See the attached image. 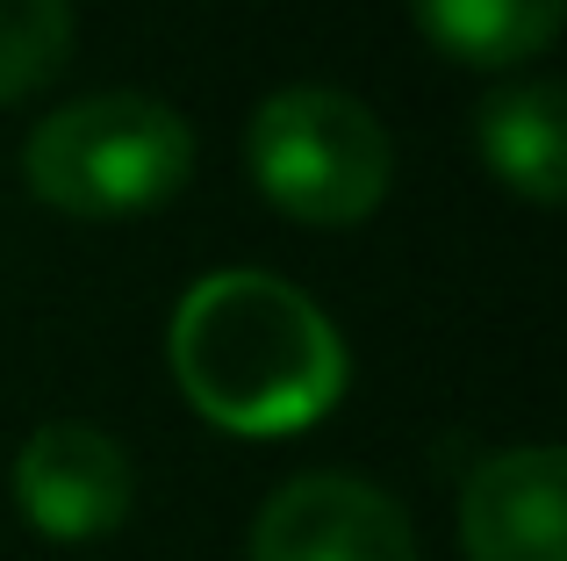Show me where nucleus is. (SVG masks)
<instances>
[{
	"label": "nucleus",
	"mask_w": 567,
	"mask_h": 561,
	"mask_svg": "<svg viewBox=\"0 0 567 561\" xmlns=\"http://www.w3.org/2000/svg\"><path fill=\"white\" fill-rule=\"evenodd\" d=\"M173 381L216 432L288 439L346 396V338L295 280L230 267L194 280L166 332Z\"/></svg>",
	"instance_id": "nucleus-1"
},
{
	"label": "nucleus",
	"mask_w": 567,
	"mask_h": 561,
	"mask_svg": "<svg viewBox=\"0 0 567 561\" xmlns=\"http://www.w3.org/2000/svg\"><path fill=\"white\" fill-rule=\"evenodd\" d=\"M29 195L65 216H144L194 181V130L158 94H86L29 130Z\"/></svg>",
	"instance_id": "nucleus-2"
},
{
	"label": "nucleus",
	"mask_w": 567,
	"mask_h": 561,
	"mask_svg": "<svg viewBox=\"0 0 567 561\" xmlns=\"http://www.w3.org/2000/svg\"><path fill=\"white\" fill-rule=\"evenodd\" d=\"M251 187L295 224H360L395 187V144L367 101L338 86H280L245 123Z\"/></svg>",
	"instance_id": "nucleus-3"
},
{
	"label": "nucleus",
	"mask_w": 567,
	"mask_h": 561,
	"mask_svg": "<svg viewBox=\"0 0 567 561\" xmlns=\"http://www.w3.org/2000/svg\"><path fill=\"white\" fill-rule=\"evenodd\" d=\"M251 561H424L402 504L367 476H317L280 482L251 519Z\"/></svg>",
	"instance_id": "nucleus-4"
},
{
	"label": "nucleus",
	"mask_w": 567,
	"mask_h": 561,
	"mask_svg": "<svg viewBox=\"0 0 567 561\" xmlns=\"http://www.w3.org/2000/svg\"><path fill=\"white\" fill-rule=\"evenodd\" d=\"M14 504L43 540H109L137 504V476H130L123 439H109L101 425L51 418L22 439L14 453Z\"/></svg>",
	"instance_id": "nucleus-5"
},
{
	"label": "nucleus",
	"mask_w": 567,
	"mask_h": 561,
	"mask_svg": "<svg viewBox=\"0 0 567 561\" xmlns=\"http://www.w3.org/2000/svg\"><path fill=\"white\" fill-rule=\"evenodd\" d=\"M467 561H567V461L560 447L488 453L460 490Z\"/></svg>",
	"instance_id": "nucleus-6"
},
{
	"label": "nucleus",
	"mask_w": 567,
	"mask_h": 561,
	"mask_svg": "<svg viewBox=\"0 0 567 561\" xmlns=\"http://www.w3.org/2000/svg\"><path fill=\"white\" fill-rule=\"evenodd\" d=\"M482 159L511 195L554 210L567 195V101H560V80H511L482 101Z\"/></svg>",
	"instance_id": "nucleus-7"
},
{
	"label": "nucleus",
	"mask_w": 567,
	"mask_h": 561,
	"mask_svg": "<svg viewBox=\"0 0 567 561\" xmlns=\"http://www.w3.org/2000/svg\"><path fill=\"white\" fill-rule=\"evenodd\" d=\"M416 29L474 72H511L554 51L567 0H410Z\"/></svg>",
	"instance_id": "nucleus-8"
},
{
	"label": "nucleus",
	"mask_w": 567,
	"mask_h": 561,
	"mask_svg": "<svg viewBox=\"0 0 567 561\" xmlns=\"http://www.w3.org/2000/svg\"><path fill=\"white\" fill-rule=\"evenodd\" d=\"M72 58V0H0V101L37 94Z\"/></svg>",
	"instance_id": "nucleus-9"
}]
</instances>
